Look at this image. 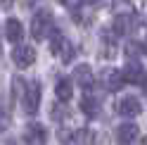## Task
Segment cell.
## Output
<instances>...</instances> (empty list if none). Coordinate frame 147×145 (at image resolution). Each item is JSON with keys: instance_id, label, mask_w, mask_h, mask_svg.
Wrapping results in <instances>:
<instances>
[{"instance_id": "obj_17", "label": "cell", "mask_w": 147, "mask_h": 145, "mask_svg": "<svg viewBox=\"0 0 147 145\" xmlns=\"http://www.w3.org/2000/svg\"><path fill=\"white\" fill-rule=\"evenodd\" d=\"M59 3L67 5L69 10H78V7H81V0H59Z\"/></svg>"}, {"instance_id": "obj_4", "label": "cell", "mask_w": 147, "mask_h": 145, "mask_svg": "<svg viewBox=\"0 0 147 145\" xmlns=\"http://www.w3.org/2000/svg\"><path fill=\"white\" fill-rule=\"evenodd\" d=\"M116 112L121 117H138L142 112V105H140V100H138L135 95H123V98H119V102H116Z\"/></svg>"}, {"instance_id": "obj_13", "label": "cell", "mask_w": 147, "mask_h": 145, "mask_svg": "<svg viewBox=\"0 0 147 145\" xmlns=\"http://www.w3.org/2000/svg\"><path fill=\"white\" fill-rule=\"evenodd\" d=\"M133 24H135L133 14H119V17H116V22H114V33H116V36H126V33H131V31H133Z\"/></svg>"}, {"instance_id": "obj_7", "label": "cell", "mask_w": 147, "mask_h": 145, "mask_svg": "<svg viewBox=\"0 0 147 145\" xmlns=\"http://www.w3.org/2000/svg\"><path fill=\"white\" fill-rule=\"evenodd\" d=\"M74 81L83 88V90H90L95 86V76H93V69H90V64H78L76 69H74Z\"/></svg>"}, {"instance_id": "obj_1", "label": "cell", "mask_w": 147, "mask_h": 145, "mask_svg": "<svg viewBox=\"0 0 147 145\" xmlns=\"http://www.w3.org/2000/svg\"><path fill=\"white\" fill-rule=\"evenodd\" d=\"M50 33H55L52 12L50 10H40L38 14H33V19H31V36L36 41H43V38H48Z\"/></svg>"}, {"instance_id": "obj_12", "label": "cell", "mask_w": 147, "mask_h": 145, "mask_svg": "<svg viewBox=\"0 0 147 145\" xmlns=\"http://www.w3.org/2000/svg\"><path fill=\"white\" fill-rule=\"evenodd\" d=\"M22 36H24V29H22L19 19H7V24H5V38L10 43H19Z\"/></svg>"}, {"instance_id": "obj_3", "label": "cell", "mask_w": 147, "mask_h": 145, "mask_svg": "<svg viewBox=\"0 0 147 145\" xmlns=\"http://www.w3.org/2000/svg\"><path fill=\"white\" fill-rule=\"evenodd\" d=\"M52 52H55V55H59L62 57V62H71V57H74V48H71V43L67 41V38H64V36L62 33H57V31H55L52 33Z\"/></svg>"}, {"instance_id": "obj_10", "label": "cell", "mask_w": 147, "mask_h": 145, "mask_svg": "<svg viewBox=\"0 0 147 145\" xmlns=\"http://www.w3.org/2000/svg\"><path fill=\"white\" fill-rule=\"evenodd\" d=\"M55 95H57V100L69 102L74 98V83H71V79H67V76L57 79V83H55Z\"/></svg>"}, {"instance_id": "obj_8", "label": "cell", "mask_w": 147, "mask_h": 145, "mask_svg": "<svg viewBox=\"0 0 147 145\" xmlns=\"http://www.w3.org/2000/svg\"><path fill=\"white\" fill-rule=\"evenodd\" d=\"M135 138H138V124L126 121L116 129V143L119 145H131V143H135Z\"/></svg>"}, {"instance_id": "obj_9", "label": "cell", "mask_w": 147, "mask_h": 145, "mask_svg": "<svg viewBox=\"0 0 147 145\" xmlns=\"http://www.w3.org/2000/svg\"><path fill=\"white\" fill-rule=\"evenodd\" d=\"M123 74L119 69H105L102 71V86L107 90H119V88H123Z\"/></svg>"}, {"instance_id": "obj_15", "label": "cell", "mask_w": 147, "mask_h": 145, "mask_svg": "<svg viewBox=\"0 0 147 145\" xmlns=\"http://www.w3.org/2000/svg\"><path fill=\"white\" fill-rule=\"evenodd\" d=\"M81 110H83L88 117H95V114H97V100H95V98L88 93V95L83 98V100H81Z\"/></svg>"}, {"instance_id": "obj_14", "label": "cell", "mask_w": 147, "mask_h": 145, "mask_svg": "<svg viewBox=\"0 0 147 145\" xmlns=\"http://www.w3.org/2000/svg\"><path fill=\"white\" fill-rule=\"evenodd\" d=\"M10 124H12V112H10V105H7L3 98H0V131L10 129Z\"/></svg>"}, {"instance_id": "obj_16", "label": "cell", "mask_w": 147, "mask_h": 145, "mask_svg": "<svg viewBox=\"0 0 147 145\" xmlns=\"http://www.w3.org/2000/svg\"><path fill=\"white\" fill-rule=\"evenodd\" d=\"M74 143H76V145H93L95 143V136H93V131L81 129L76 136H74Z\"/></svg>"}, {"instance_id": "obj_18", "label": "cell", "mask_w": 147, "mask_h": 145, "mask_svg": "<svg viewBox=\"0 0 147 145\" xmlns=\"http://www.w3.org/2000/svg\"><path fill=\"white\" fill-rule=\"evenodd\" d=\"M138 145H147V133H145L142 138H140V143H138Z\"/></svg>"}, {"instance_id": "obj_2", "label": "cell", "mask_w": 147, "mask_h": 145, "mask_svg": "<svg viewBox=\"0 0 147 145\" xmlns=\"http://www.w3.org/2000/svg\"><path fill=\"white\" fill-rule=\"evenodd\" d=\"M38 105H40V83L38 81H29V88H26V93L22 98V107L26 114H36Z\"/></svg>"}, {"instance_id": "obj_5", "label": "cell", "mask_w": 147, "mask_h": 145, "mask_svg": "<svg viewBox=\"0 0 147 145\" xmlns=\"http://www.w3.org/2000/svg\"><path fill=\"white\" fill-rule=\"evenodd\" d=\"M24 143L26 145H45L48 143V131L40 124H29L24 129Z\"/></svg>"}, {"instance_id": "obj_11", "label": "cell", "mask_w": 147, "mask_h": 145, "mask_svg": "<svg viewBox=\"0 0 147 145\" xmlns=\"http://www.w3.org/2000/svg\"><path fill=\"white\" fill-rule=\"evenodd\" d=\"M121 74H123L126 83H138V81H142V64H140V62H135V60H131L121 69Z\"/></svg>"}, {"instance_id": "obj_19", "label": "cell", "mask_w": 147, "mask_h": 145, "mask_svg": "<svg viewBox=\"0 0 147 145\" xmlns=\"http://www.w3.org/2000/svg\"><path fill=\"white\" fill-rule=\"evenodd\" d=\"M142 50H145V52H147V38H145V45H142Z\"/></svg>"}, {"instance_id": "obj_6", "label": "cell", "mask_w": 147, "mask_h": 145, "mask_svg": "<svg viewBox=\"0 0 147 145\" xmlns=\"http://www.w3.org/2000/svg\"><path fill=\"white\" fill-rule=\"evenodd\" d=\"M12 60L17 62V67H31L36 62V50L31 45H17L12 50Z\"/></svg>"}]
</instances>
